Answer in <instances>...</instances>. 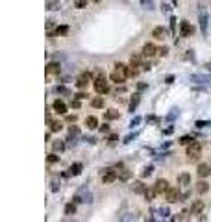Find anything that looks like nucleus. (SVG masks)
<instances>
[{
	"label": "nucleus",
	"instance_id": "obj_1",
	"mask_svg": "<svg viewBox=\"0 0 211 222\" xmlns=\"http://www.w3.org/2000/svg\"><path fill=\"white\" fill-rule=\"evenodd\" d=\"M126 76H128V67L124 63H115V70L111 72V80L120 83V82L126 80Z\"/></svg>",
	"mask_w": 211,
	"mask_h": 222
},
{
	"label": "nucleus",
	"instance_id": "obj_53",
	"mask_svg": "<svg viewBox=\"0 0 211 222\" xmlns=\"http://www.w3.org/2000/svg\"><path fill=\"white\" fill-rule=\"evenodd\" d=\"M67 120H69V122H74V120H76V117H72V115H67Z\"/></svg>",
	"mask_w": 211,
	"mask_h": 222
},
{
	"label": "nucleus",
	"instance_id": "obj_47",
	"mask_svg": "<svg viewBox=\"0 0 211 222\" xmlns=\"http://www.w3.org/2000/svg\"><path fill=\"white\" fill-rule=\"evenodd\" d=\"M158 52H159L161 56H167V54H169V48H167V46H163V48H159Z\"/></svg>",
	"mask_w": 211,
	"mask_h": 222
},
{
	"label": "nucleus",
	"instance_id": "obj_8",
	"mask_svg": "<svg viewBox=\"0 0 211 222\" xmlns=\"http://www.w3.org/2000/svg\"><path fill=\"white\" fill-rule=\"evenodd\" d=\"M196 174L200 176V178H208L211 174V167L208 163H202V165H198V169H196Z\"/></svg>",
	"mask_w": 211,
	"mask_h": 222
},
{
	"label": "nucleus",
	"instance_id": "obj_39",
	"mask_svg": "<svg viewBox=\"0 0 211 222\" xmlns=\"http://www.w3.org/2000/svg\"><path fill=\"white\" fill-rule=\"evenodd\" d=\"M56 91H57L59 94H70V91H69L67 87H56Z\"/></svg>",
	"mask_w": 211,
	"mask_h": 222
},
{
	"label": "nucleus",
	"instance_id": "obj_13",
	"mask_svg": "<svg viewBox=\"0 0 211 222\" xmlns=\"http://www.w3.org/2000/svg\"><path fill=\"white\" fill-rule=\"evenodd\" d=\"M139 67H141V65H139L137 61H132V63H130V67H128V76H132V78H135V76L139 74V70H141Z\"/></svg>",
	"mask_w": 211,
	"mask_h": 222
},
{
	"label": "nucleus",
	"instance_id": "obj_17",
	"mask_svg": "<svg viewBox=\"0 0 211 222\" xmlns=\"http://www.w3.org/2000/svg\"><path fill=\"white\" fill-rule=\"evenodd\" d=\"M132 191H133V193H137V195H141V193L145 195L146 187L143 185V182H133V183H132Z\"/></svg>",
	"mask_w": 211,
	"mask_h": 222
},
{
	"label": "nucleus",
	"instance_id": "obj_45",
	"mask_svg": "<svg viewBox=\"0 0 211 222\" xmlns=\"http://www.w3.org/2000/svg\"><path fill=\"white\" fill-rule=\"evenodd\" d=\"M98 130H100V133H108V132H109V126H108V124H104V126H100Z\"/></svg>",
	"mask_w": 211,
	"mask_h": 222
},
{
	"label": "nucleus",
	"instance_id": "obj_23",
	"mask_svg": "<svg viewBox=\"0 0 211 222\" xmlns=\"http://www.w3.org/2000/svg\"><path fill=\"white\" fill-rule=\"evenodd\" d=\"M44 6H46V9L54 11V9L59 7V0H44Z\"/></svg>",
	"mask_w": 211,
	"mask_h": 222
},
{
	"label": "nucleus",
	"instance_id": "obj_34",
	"mask_svg": "<svg viewBox=\"0 0 211 222\" xmlns=\"http://www.w3.org/2000/svg\"><path fill=\"white\" fill-rule=\"evenodd\" d=\"M152 170H154L152 167H145V169H143V172H141V176H143V178H146V176H150V174H152Z\"/></svg>",
	"mask_w": 211,
	"mask_h": 222
},
{
	"label": "nucleus",
	"instance_id": "obj_12",
	"mask_svg": "<svg viewBox=\"0 0 211 222\" xmlns=\"http://www.w3.org/2000/svg\"><path fill=\"white\" fill-rule=\"evenodd\" d=\"M204 207H206L204 200H195V202H193L191 211H193V215H198V213H202V211H204Z\"/></svg>",
	"mask_w": 211,
	"mask_h": 222
},
{
	"label": "nucleus",
	"instance_id": "obj_50",
	"mask_svg": "<svg viewBox=\"0 0 211 222\" xmlns=\"http://www.w3.org/2000/svg\"><path fill=\"white\" fill-rule=\"evenodd\" d=\"M133 137H137V133H133V135H128V137L124 139V143H130V141H133Z\"/></svg>",
	"mask_w": 211,
	"mask_h": 222
},
{
	"label": "nucleus",
	"instance_id": "obj_18",
	"mask_svg": "<svg viewBox=\"0 0 211 222\" xmlns=\"http://www.w3.org/2000/svg\"><path fill=\"white\" fill-rule=\"evenodd\" d=\"M85 126H87L89 130L98 128V120H96V117H87V119H85Z\"/></svg>",
	"mask_w": 211,
	"mask_h": 222
},
{
	"label": "nucleus",
	"instance_id": "obj_30",
	"mask_svg": "<svg viewBox=\"0 0 211 222\" xmlns=\"http://www.w3.org/2000/svg\"><path fill=\"white\" fill-rule=\"evenodd\" d=\"M52 148H54V152H61V150L65 148V145H63L61 141H54V143H52Z\"/></svg>",
	"mask_w": 211,
	"mask_h": 222
},
{
	"label": "nucleus",
	"instance_id": "obj_14",
	"mask_svg": "<svg viewBox=\"0 0 211 222\" xmlns=\"http://www.w3.org/2000/svg\"><path fill=\"white\" fill-rule=\"evenodd\" d=\"M200 28H202V33L206 35L208 33V15H206L204 9L200 11Z\"/></svg>",
	"mask_w": 211,
	"mask_h": 222
},
{
	"label": "nucleus",
	"instance_id": "obj_37",
	"mask_svg": "<svg viewBox=\"0 0 211 222\" xmlns=\"http://www.w3.org/2000/svg\"><path fill=\"white\" fill-rule=\"evenodd\" d=\"M46 161H48V163H57V161H59V157H57L56 154H50V156L46 157Z\"/></svg>",
	"mask_w": 211,
	"mask_h": 222
},
{
	"label": "nucleus",
	"instance_id": "obj_25",
	"mask_svg": "<svg viewBox=\"0 0 211 222\" xmlns=\"http://www.w3.org/2000/svg\"><path fill=\"white\" fill-rule=\"evenodd\" d=\"M156 195H158V191H156V187H154V189H146V191H145V198H146L148 202H152Z\"/></svg>",
	"mask_w": 211,
	"mask_h": 222
},
{
	"label": "nucleus",
	"instance_id": "obj_4",
	"mask_svg": "<svg viewBox=\"0 0 211 222\" xmlns=\"http://www.w3.org/2000/svg\"><path fill=\"white\" fill-rule=\"evenodd\" d=\"M165 198H167L169 204H174V202H178L182 198V195H180V191L176 187H169V191L165 193Z\"/></svg>",
	"mask_w": 211,
	"mask_h": 222
},
{
	"label": "nucleus",
	"instance_id": "obj_48",
	"mask_svg": "<svg viewBox=\"0 0 211 222\" xmlns=\"http://www.w3.org/2000/svg\"><path fill=\"white\" fill-rule=\"evenodd\" d=\"M139 122H141V119H139V117H135V119H133V120H132V122H130V126H132V128H133V126H137V124H139Z\"/></svg>",
	"mask_w": 211,
	"mask_h": 222
},
{
	"label": "nucleus",
	"instance_id": "obj_2",
	"mask_svg": "<svg viewBox=\"0 0 211 222\" xmlns=\"http://www.w3.org/2000/svg\"><path fill=\"white\" fill-rule=\"evenodd\" d=\"M93 85H95V91H96L98 94H106V93L109 91V83H108V80H106L104 74H100V76L93 82Z\"/></svg>",
	"mask_w": 211,
	"mask_h": 222
},
{
	"label": "nucleus",
	"instance_id": "obj_28",
	"mask_svg": "<svg viewBox=\"0 0 211 222\" xmlns=\"http://www.w3.org/2000/svg\"><path fill=\"white\" fill-rule=\"evenodd\" d=\"M61 128H63V124H61L59 120H52V122H50V132H59Z\"/></svg>",
	"mask_w": 211,
	"mask_h": 222
},
{
	"label": "nucleus",
	"instance_id": "obj_29",
	"mask_svg": "<svg viewBox=\"0 0 211 222\" xmlns=\"http://www.w3.org/2000/svg\"><path fill=\"white\" fill-rule=\"evenodd\" d=\"M191 80H193V82H196V83H204V82H209L206 76H200V74H193V76H191Z\"/></svg>",
	"mask_w": 211,
	"mask_h": 222
},
{
	"label": "nucleus",
	"instance_id": "obj_6",
	"mask_svg": "<svg viewBox=\"0 0 211 222\" xmlns=\"http://www.w3.org/2000/svg\"><path fill=\"white\" fill-rule=\"evenodd\" d=\"M193 26L187 22V20H182V24H180V33H182V37H191L193 35Z\"/></svg>",
	"mask_w": 211,
	"mask_h": 222
},
{
	"label": "nucleus",
	"instance_id": "obj_7",
	"mask_svg": "<svg viewBox=\"0 0 211 222\" xmlns=\"http://www.w3.org/2000/svg\"><path fill=\"white\" fill-rule=\"evenodd\" d=\"M93 80V74L91 72H83L80 78H78V82H76V85L80 87V89H83V87H87L89 85V82Z\"/></svg>",
	"mask_w": 211,
	"mask_h": 222
},
{
	"label": "nucleus",
	"instance_id": "obj_19",
	"mask_svg": "<svg viewBox=\"0 0 211 222\" xmlns=\"http://www.w3.org/2000/svg\"><path fill=\"white\" fill-rule=\"evenodd\" d=\"M208 189H209V183H208V182H204V180H200V182L196 183V191H198L200 195H204V193H208Z\"/></svg>",
	"mask_w": 211,
	"mask_h": 222
},
{
	"label": "nucleus",
	"instance_id": "obj_15",
	"mask_svg": "<svg viewBox=\"0 0 211 222\" xmlns=\"http://www.w3.org/2000/svg\"><path fill=\"white\" fill-rule=\"evenodd\" d=\"M54 111L59 113V115H65V113H67V106H65V102L56 100V102H54Z\"/></svg>",
	"mask_w": 211,
	"mask_h": 222
},
{
	"label": "nucleus",
	"instance_id": "obj_9",
	"mask_svg": "<svg viewBox=\"0 0 211 222\" xmlns=\"http://www.w3.org/2000/svg\"><path fill=\"white\" fill-rule=\"evenodd\" d=\"M169 182L167 180H158L156 182V191H158V195H163V193H167L169 191Z\"/></svg>",
	"mask_w": 211,
	"mask_h": 222
},
{
	"label": "nucleus",
	"instance_id": "obj_46",
	"mask_svg": "<svg viewBox=\"0 0 211 222\" xmlns=\"http://www.w3.org/2000/svg\"><path fill=\"white\" fill-rule=\"evenodd\" d=\"M171 30H172V31L176 30V19H174V17H171Z\"/></svg>",
	"mask_w": 211,
	"mask_h": 222
},
{
	"label": "nucleus",
	"instance_id": "obj_51",
	"mask_svg": "<svg viewBox=\"0 0 211 222\" xmlns=\"http://www.w3.org/2000/svg\"><path fill=\"white\" fill-rule=\"evenodd\" d=\"M185 57H187V59H195V54H191V50H187V54H185Z\"/></svg>",
	"mask_w": 211,
	"mask_h": 222
},
{
	"label": "nucleus",
	"instance_id": "obj_54",
	"mask_svg": "<svg viewBox=\"0 0 211 222\" xmlns=\"http://www.w3.org/2000/svg\"><path fill=\"white\" fill-rule=\"evenodd\" d=\"M95 2H100V0H95Z\"/></svg>",
	"mask_w": 211,
	"mask_h": 222
},
{
	"label": "nucleus",
	"instance_id": "obj_31",
	"mask_svg": "<svg viewBox=\"0 0 211 222\" xmlns=\"http://www.w3.org/2000/svg\"><path fill=\"white\" fill-rule=\"evenodd\" d=\"M56 33H57V35H67V33H69V26H57Z\"/></svg>",
	"mask_w": 211,
	"mask_h": 222
},
{
	"label": "nucleus",
	"instance_id": "obj_24",
	"mask_svg": "<svg viewBox=\"0 0 211 222\" xmlns=\"http://www.w3.org/2000/svg\"><path fill=\"white\" fill-rule=\"evenodd\" d=\"M108 120H115V119H119V111L117 109H109V111H106V115H104Z\"/></svg>",
	"mask_w": 211,
	"mask_h": 222
},
{
	"label": "nucleus",
	"instance_id": "obj_5",
	"mask_svg": "<svg viewBox=\"0 0 211 222\" xmlns=\"http://www.w3.org/2000/svg\"><path fill=\"white\" fill-rule=\"evenodd\" d=\"M117 170H113V169H106L104 172H102V182L104 183H111V182H115L117 180Z\"/></svg>",
	"mask_w": 211,
	"mask_h": 222
},
{
	"label": "nucleus",
	"instance_id": "obj_42",
	"mask_svg": "<svg viewBox=\"0 0 211 222\" xmlns=\"http://www.w3.org/2000/svg\"><path fill=\"white\" fill-rule=\"evenodd\" d=\"M69 133H70V135H78V133H80V130H78L76 126H70V128H69Z\"/></svg>",
	"mask_w": 211,
	"mask_h": 222
},
{
	"label": "nucleus",
	"instance_id": "obj_33",
	"mask_svg": "<svg viewBox=\"0 0 211 222\" xmlns=\"http://www.w3.org/2000/svg\"><path fill=\"white\" fill-rule=\"evenodd\" d=\"M193 141H195L193 137H189V135H184V137H182V139H180L178 143H180V145H191Z\"/></svg>",
	"mask_w": 211,
	"mask_h": 222
},
{
	"label": "nucleus",
	"instance_id": "obj_52",
	"mask_svg": "<svg viewBox=\"0 0 211 222\" xmlns=\"http://www.w3.org/2000/svg\"><path fill=\"white\" fill-rule=\"evenodd\" d=\"M76 98H80V100H83V98H87V94H83V93H78V94H76Z\"/></svg>",
	"mask_w": 211,
	"mask_h": 222
},
{
	"label": "nucleus",
	"instance_id": "obj_41",
	"mask_svg": "<svg viewBox=\"0 0 211 222\" xmlns=\"http://www.w3.org/2000/svg\"><path fill=\"white\" fill-rule=\"evenodd\" d=\"M158 213H159V215H161L163 219H167V217H169V207H161V209H159Z\"/></svg>",
	"mask_w": 211,
	"mask_h": 222
},
{
	"label": "nucleus",
	"instance_id": "obj_10",
	"mask_svg": "<svg viewBox=\"0 0 211 222\" xmlns=\"http://www.w3.org/2000/svg\"><path fill=\"white\" fill-rule=\"evenodd\" d=\"M152 37H154V39H159V41H163V39L167 37V30H165L163 26H158V28H154V31H152Z\"/></svg>",
	"mask_w": 211,
	"mask_h": 222
},
{
	"label": "nucleus",
	"instance_id": "obj_49",
	"mask_svg": "<svg viewBox=\"0 0 211 222\" xmlns=\"http://www.w3.org/2000/svg\"><path fill=\"white\" fill-rule=\"evenodd\" d=\"M72 107H76V109L80 107V98H76V100H72Z\"/></svg>",
	"mask_w": 211,
	"mask_h": 222
},
{
	"label": "nucleus",
	"instance_id": "obj_20",
	"mask_svg": "<svg viewBox=\"0 0 211 222\" xmlns=\"http://www.w3.org/2000/svg\"><path fill=\"white\" fill-rule=\"evenodd\" d=\"M78 196L82 198V202H91V193H89V191H87L85 187H82V189H80Z\"/></svg>",
	"mask_w": 211,
	"mask_h": 222
},
{
	"label": "nucleus",
	"instance_id": "obj_26",
	"mask_svg": "<svg viewBox=\"0 0 211 222\" xmlns=\"http://www.w3.org/2000/svg\"><path fill=\"white\" fill-rule=\"evenodd\" d=\"M74 213H76V202L67 204V207H65V215H74Z\"/></svg>",
	"mask_w": 211,
	"mask_h": 222
},
{
	"label": "nucleus",
	"instance_id": "obj_21",
	"mask_svg": "<svg viewBox=\"0 0 211 222\" xmlns=\"http://www.w3.org/2000/svg\"><path fill=\"white\" fill-rule=\"evenodd\" d=\"M80 172H82V163H72V165H70V169H69V174L78 176Z\"/></svg>",
	"mask_w": 211,
	"mask_h": 222
},
{
	"label": "nucleus",
	"instance_id": "obj_35",
	"mask_svg": "<svg viewBox=\"0 0 211 222\" xmlns=\"http://www.w3.org/2000/svg\"><path fill=\"white\" fill-rule=\"evenodd\" d=\"M87 4H89V0H76V7L78 9H83Z\"/></svg>",
	"mask_w": 211,
	"mask_h": 222
},
{
	"label": "nucleus",
	"instance_id": "obj_40",
	"mask_svg": "<svg viewBox=\"0 0 211 222\" xmlns=\"http://www.w3.org/2000/svg\"><path fill=\"white\" fill-rule=\"evenodd\" d=\"M117 143H119V135H111L109 137V146H115Z\"/></svg>",
	"mask_w": 211,
	"mask_h": 222
},
{
	"label": "nucleus",
	"instance_id": "obj_3",
	"mask_svg": "<svg viewBox=\"0 0 211 222\" xmlns=\"http://www.w3.org/2000/svg\"><path fill=\"white\" fill-rule=\"evenodd\" d=\"M200 154H202V146H200V143L193 141L191 145H187V157H189L191 161H196V159L200 157Z\"/></svg>",
	"mask_w": 211,
	"mask_h": 222
},
{
	"label": "nucleus",
	"instance_id": "obj_32",
	"mask_svg": "<svg viewBox=\"0 0 211 222\" xmlns=\"http://www.w3.org/2000/svg\"><path fill=\"white\" fill-rule=\"evenodd\" d=\"M91 104H93V107H104V98H100V96H98V98H95Z\"/></svg>",
	"mask_w": 211,
	"mask_h": 222
},
{
	"label": "nucleus",
	"instance_id": "obj_11",
	"mask_svg": "<svg viewBox=\"0 0 211 222\" xmlns=\"http://www.w3.org/2000/svg\"><path fill=\"white\" fill-rule=\"evenodd\" d=\"M156 52H158V48H156L152 43H146V44L143 46V56H145V57H152Z\"/></svg>",
	"mask_w": 211,
	"mask_h": 222
},
{
	"label": "nucleus",
	"instance_id": "obj_38",
	"mask_svg": "<svg viewBox=\"0 0 211 222\" xmlns=\"http://www.w3.org/2000/svg\"><path fill=\"white\" fill-rule=\"evenodd\" d=\"M141 4H143L146 9H152V7H154V2H152V0H141Z\"/></svg>",
	"mask_w": 211,
	"mask_h": 222
},
{
	"label": "nucleus",
	"instance_id": "obj_44",
	"mask_svg": "<svg viewBox=\"0 0 211 222\" xmlns=\"http://www.w3.org/2000/svg\"><path fill=\"white\" fill-rule=\"evenodd\" d=\"M196 126H198V128H206V126H211V122H204V120H198V122H196Z\"/></svg>",
	"mask_w": 211,
	"mask_h": 222
},
{
	"label": "nucleus",
	"instance_id": "obj_16",
	"mask_svg": "<svg viewBox=\"0 0 211 222\" xmlns=\"http://www.w3.org/2000/svg\"><path fill=\"white\" fill-rule=\"evenodd\" d=\"M59 72H61L59 63H48L46 65V74H59Z\"/></svg>",
	"mask_w": 211,
	"mask_h": 222
},
{
	"label": "nucleus",
	"instance_id": "obj_36",
	"mask_svg": "<svg viewBox=\"0 0 211 222\" xmlns=\"http://www.w3.org/2000/svg\"><path fill=\"white\" fill-rule=\"evenodd\" d=\"M52 30H54V20H46V31H48V35H52Z\"/></svg>",
	"mask_w": 211,
	"mask_h": 222
},
{
	"label": "nucleus",
	"instance_id": "obj_27",
	"mask_svg": "<svg viewBox=\"0 0 211 222\" xmlns=\"http://www.w3.org/2000/svg\"><path fill=\"white\" fill-rule=\"evenodd\" d=\"M139 96H141V94H133V98H132V102H130V111H132V113H133V109L137 107V104H139V100H141Z\"/></svg>",
	"mask_w": 211,
	"mask_h": 222
},
{
	"label": "nucleus",
	"instance_id": "obj_43",
	"mask_svg": "<svg viewBox=\"0 0 211 222\" xmlns=\"http://www.w3.org/2000/svg\"><path fill=\"white\" fill-rule=\"evenodd\" d=\"M57 189H59V182H57V180H52V191L56 193Z\"/></svg>",
	"mask_w": 211,
	"mask_h": 222
},
{
	"label": "nucleus",
	"instance_id": "obj_22",
	"mask_svg": "<svg viewBox=\"0 0 211 222\" xmlns=\"http://www.w3.org/2000/svg\"><path fill=\"white\" fill-rule=\"evenodd\" d=\"M178 183H180V185H184V187L191 185V176H189V174H180V178H178Z\"/></svg>",
	"mask_w": 211,
	"mask_h": 222
}]
</instances>
